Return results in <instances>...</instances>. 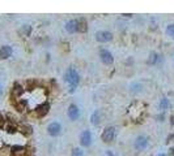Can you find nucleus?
<instances>
[{
    "label": "nucleus",
    "mask_w": 174,
    "mask_h": 156,
    "mask_svg": "<svg viewBox=\"0 0 174 156\" xmlns=\"http://www.w3.org/2000/svg\"><path fill=\"white\" fill-rule=\"evenodd\" d=\"M4 122H5V118L3 117V115H0V128L4 126Z\"/></svg>",
    "instance_id": "nucleus-24"
},
{
    "label": "nucleus",
    "mask_w": 174,
    "mask_h": 156,
    "mask_svg": "<svg viewBox=\"0 0 174 156\" xmlns=\"http://www.w3.org/2000/svg\"><path fill=\"white\" fill-rule=\"evenodd\" d=\"M157 118H158V121H163V118H164V115H160V116H157Z\"/></svg>",
    "instance_id": "nucleus-25"
},
{
    "label": "nucleus",
    "mask_w": 174,
    "mask_h": 156,
    "mask_svg": "<svg viewBox=\"0 0 174 156\" xmlns=\"http://www.w3.org/2000/svg\"><path fill=\"white\" fill-rule=\"evenodd\" d=\"M160 156H165V155H160Z\"/></svg>",
    "instance_id": "nucleus-28"
},
{
    "label": "nucleus",
    "mask_w": 174,
    "mask_h": 156,
    "mask_svg": "<svg viewBox=\"0 0 174 156\" xmlns=\"http://www.w3.org/2000/svg\"><path fill=\"white\" fill-rule=\"evenodd\" d=\"M101 121H102V113H101V111L99 109H97V111L93 112V115L90 117V122L97 126V125L101 124Z\"/></svg>",
    "instance_id": "nucleus-11"
},
{
    "label": "nucleus",
    "mask_w": 174,
    "mask_h": 156,
    "mask_svg": "<svg viewBox=\"0 0 174 156\" xmlns=\"http://www.w3.org/2000/svg\"><path fill=\"white\" fill-rule=\"evenodd\" d=\"M60 132H62V126L58 122H53L47 126V133L51 137H58L60 134Z\"/></svg>",
    "instance_id": "nucleus-8"
},
{
    "label": "nucleus",
    "mask_w": 174,
    "mask_h": 156,
    "mask_svg": "<svg viewBox=\"0 0 174 156\" xmlns=\"http://www.w3.org/2000/svg\"><path fill=\"white\" fill-rule=\"evenodd\" d=\"M134 147H135V150H138V151L145 150L148 147V138L145 135H139L138 138L134 141Z\"/></svg>",
    "instance_id": "nucleus-3"
},
{
    "label": "nucleus",
    "mask_w": 174,
    "mask_h": 156,
    "mask_svg": "<svg viewBox=\"0 0 174 156\" xmlns=\"http://www.w3.org/2000/svg\"><path fill=\"white\" fill-rule=\"evenodd\" d=\"M101 138L105 143H110L111 141H114L115 138V128L114 126H108V128H105L103 130V133L101 135Z\"/></svg>",
    "instance_id": "nucleus-2"
},
{
    "label": "nucleus",
    "mask_w": 174,
    "mask_h": 156,
    "mask_svg": "<svg viewBox=\"0 0 174 156\" xmlns=\"http://www.w3.org/2000/svg\"><path fill=\"white\" fill-rule=\"evenodd\" d=\"M15 107L17 108V111L22 112V111L25 109V107H26V102H24V100H21V102H17V103H15Z\"/></svg>",
    "instance_id": "nucleus-20"
},
{
    "label": "nucleus",
    "mask_w": 174,
    "mask_h": 156,
    "mask_svg": "<svg viewBox=\"0 0 174 156\" xmlns=\"http://www.w3.org/2000/svg\"><path fill=\"white\" fill-rule=\"evenodd\" d=\"M3 94V89H2V86H0V95H2Z\"/></svg>",
    "instance_id": "nucleus-27"
},
{
    "label": "nucleus",
    "mask_w": 174,
    "mask_h": 156,
    "mask_svg": "<svg viewBox=\"0 0 174 156\" xmlns=\"http://www.w3.org/2000/svg\"><path fill=\"white\" fill-rule=\"evenodd\" d=\"M20 34L22 36H29L32 34V26H29V25H24V26L20 29Z\"/></svg>",
    "instance_id": "nucleus-16"
},
{
    "label": "nucleus",
    "mask_w": 174,
    "mask_h": 156,
    "mask_svg": "<svg viewBox=\"0 0 174 156\" xmlns=\"http://www.w3.org/2000/svg\"><path fill=\"white\" fill-rule=\"evenodd\" d=\"M66 30L70 34L77 33V20H71V21L66 22Z\"/></svg>",
    "instance_id": "nucleus-13"
},
{
    "label": "nucleus",
    "mask_w": 174,
    "mask_h": 156,
    "mask_svg": "<svg viewBox=\"0 0 174 156\" xmlns=\"http://www.w3.org/2000/svg\"><path fill=\"white\" fill-rule=\"evenodd\" d=\"M11 154L13 156H26L28 148L24 146H13L11 148Z\"/></svg>",
    "instance_id": "nucleus-10"
},
{
    "label": "nucleus",
    "mask_w": 174,
    "mask_h": 156,
    "mask_svg": "<svg viewBox=\"0 0 174 156\" xmlns=\"http://www.w3.org/2000/svg\"><path fill=\"white\" fill-rule=\"evenodd\" d=\"M96 39L101 43H106V42H110L111 39H113V34H111L110 31H97Z\"/></svg>",
    "instance_id": "nucleus-7"
},
{
    "label": "nucleus",
    "mask_w": 174,
    "mask_h": 156,
    "mask_svg": "<svg viewBox=\"0 0 174 156\" xmlns=\"http://www.w3.org/2000/svg\"><path fill=\"white\" fill-rule=\"evenodd\" d=\"M64 81L71 85V90L70 91L73 92L75 89H76V86L80 82V76H79V73L76 72V69H73V68L67 69L66 73H64Z\"/></svg>",
    "instance_id": "nucleus-1"
},
{
    "label": "nucleus",
    "mask_w": 174,
    "mask_h": 156,
    "mask_svg": "<svg viewBox=\"0 0 174 156\" xmlns=\"http://www.w3.org/2000/svg\"><path fill=\"white\" fill-rule=\"evenodd\" d=\"M16 130H17V126H15V125H12V124L11 125H7V132L8 133L12 134V133H15Z\"/></svg>",
    "instance_id": "nucleus-23"
},
{
    "label": "nucleus",
    "mask_w": 174,
    "mask_h": 156,
    "mask_svg": "<svg viewBox=\"0 0 174 156\" xmlns=\"http://www.w3.org/2000/svg\"><path fill=\"white\" fill-rule=\"evenodd\" d=\"M99 57H101V61L106 65H110L114 62L113 55H111V52H109L108 49H101V51H99Z\"/></svg>",
    "instance_id": "nucleus-5"
},
{
    "label": "nucleus",
    "mask_w": 174,
    "mask_h": 156,
    "mask_svg": "<svg viewBox=\"0 0 174 156\" xmlns=\"http://www.w3.org/2000/svg\"><path fill=\"white\" fill-rule=\"evenodd\" d=\"M79 116H80V111L77 108V105L76 104H71L70 107H68V117H70L72 121H76L79 118Z\"/></svg>",
    "instance_id": "nucleus-9"
},
{
    "label": "nucleus",
    "mask_w": 174,
    "mask_h": 156,
    "mask_svg": "<svg viewBox=\"0 0 174 156\" xmlns=\"http://www.w3.org/2000/svg\"><path fill=\"white\" fill-rule=\"evenodd\" d=\"M80 143H81L83 147H89L92 143V133L89 130H84V132L80 134Z\"/></svg>",
    "instance_id": "nucleus-6"
},
{
    "label": "nucleus",
    "mask_w": 174,
    "mask_h": 156,
    "mask_svg": "<svg viewBox=\"0 0 174 156\" xmlns=\"http://www.w3.org/2000/svg\"><path fill=\"white\" fill-rule=\"evenodd\" d=\"M48 111H50V103L43 102L35 108V115H37V117H45L48 113Z\"/></svg>",
    "instance_id": "nucleus-4"
},
{
    "label": "nucleus",
    "mask_w": 174,
    "mask_h": 156,
    "mask_svg": "<svg viewBox=\"0 0 174 156\" xmlns=\"http://www.w3.org/2000/svg\"><path fill=\"white\" fill-rule=\"evenodd\" d=\"M12 47L11 46H3L2 48H0V59H8L12 56Z\"/></svg>",
    "instance_id": "nucleus-12"
},
{
    "label": "nucleus",
    "mask_w": 174,
    "mask_h": 156,
    "mask_svg": "<svg viewBox=\"0 0 174 156\" xmlns=\"http://www.w3.org/2000/svg\"><path fill=\"white\" fill-rule=\"evenodd\" d=\"M21 132L24 133V135H30L33 133V129L30 125H26V124H24L22 126H21Z\"/></svg>",
    "instance_id": "nucleus-18"
},
{
    "label": "nucleus",
    "mask_w": 174,
    "mask_h": 156,
    "mask_svg": "<svg viewBox=\"0 0 174 156\" xmlns=\"http://www.w3.org/2000/svg\"><path fill=\"white\" fill-rule=\"evenodd\" d=\"M71 156H84V152H83L81 148L76 147V148L72 150V155H71Z\"/></svg>",
    "instance_id": "nucleus-21"
},
{
    "label": "nucleus",
    "mask_w": 174,
    "mask_h": 156,
    "mask_svg": "<svg viewBox=\"0 0 174 156\" xmlns=\"http://www.w3.org/2000/svg\"><path fill=\"white\" fill-rule=\"evenodd\" d=\"M22 92H24L22 86L20 83H15L13 89H12V95L13 96H20V95H22Z\"/></svg>",
    "instance_id": "nucleus-15"
},
{
    "label": "nucleus",
    "mask_w": 174,
    "mask_h": 156,
    "mask_svg": "<svg viewBox=\"0 0 174 156\" xmlns=\"http://www.w3.org/2000/svg\"><path fill=\"white\" fill-rule=\"evenodd\" d=\"M108 155H109V156H115L113 152H110V151H108Z\"/></svg>",
    "instance_id": "nucleus-26"
},
{
    "label": "nucleus",
    "mask_w": 174,
    "mask_h": 156,
    "mask_svg": "<svg viewBox=\"0 0 174 156\" xmlns=\"http://www.w3.org/2000/svg\"><path fill=\"white\" fill-rule=\"evenodd\" d=\"M88 31V22L85 18H79L77 20V33H86Z\"/></svg>",
    "instance_id": "nucleus-14"
},
{
    "label": "nucleus",
    "mask_w": 174,
    "mask_h": 156,
    "mask_svg": "<svg viewBox=\"0 0 174 156\" xmlns=\"http://www.w3.org/2000/svg\"><path fill=\"white\" fill-rule=\"evenodd\" d=\"M166 34L172 36V38H174V25H169V26L166 27Z\"/></svg>",
    "instance_id": "nucleus-22"
},
{
    "label": "nucleus",
    "mask_w": 174,
    "mask_h": 156,
    "mask_svg": "<svg viewBox=\"0 0 174 156\" xmlns=\"http://www.w3.org/2000/svg\"><path fill=\"white\" fill-rule=\"evenodd\" d=\"M167 108H169V100H167L166 98H163V99H161V102H160V109L165 111Z\"/></svg>",
    "instance_id": "nucleus-19"
},
{
    "label": "nucleus",
    "mask_w": 174,
    "mask_h": 156,
    "mask_svg": "<svg viewBox=\"0 0 174 156\" xmlns=\"http://www.w3.org/2000/svg\"><path fill=\"white\" fill-rule=\"evenodd\" d=\"M160 61V56L156 53V52H152L151 55H149V60H148V64H157V62Z\"/></svg>",
    "instance_id": "nucleus-17"
}]
</instances>
